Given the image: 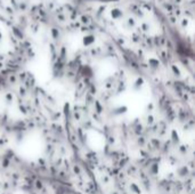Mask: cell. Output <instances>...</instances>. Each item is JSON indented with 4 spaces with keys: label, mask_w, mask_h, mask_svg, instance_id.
Here are the masks:
<instances>
[]
</instances>
